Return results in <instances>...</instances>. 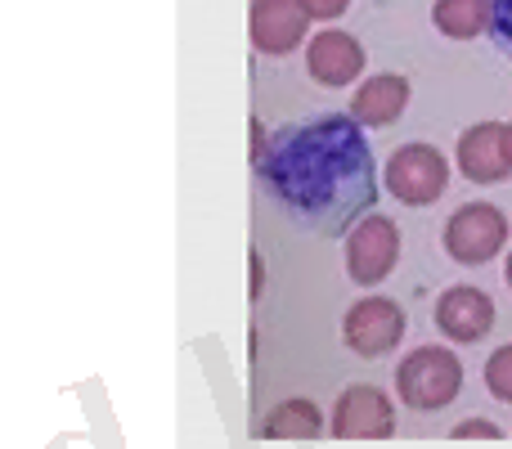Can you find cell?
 Wrapping results in <instances>:
<instances>
[{
    "mask_svg": "<svg viewBox=\"0 0 512 449\" xmlns=\"http://www.w3.org/2000/svg\"><path fill=\"white\" fill-rule=\"evenodd\" d=\"M256 176L315 234H346L378 203V162L351 113H315L274 135L256 122Z\"/></svg>",
    "mask_w": 512,
    "mask_h": 449,
    "instance_id": "1",
    "label": "cell"
},
{
    "mask_svg": "<svg viewBox=\"0 0 512 449\" xmlns=\"http://www.w3.org/2000/svg\"><path fill=\"white\" fill-rule=\"evenodd\" d=\"M463 391V364L450 346H418L396 369V396L418 414L454 405Z\"/></svg>",
    "mask_w": 512,
    "mask_h": 449,
    "instance_id": "2",
    "label": "cell"
},
{
    "mask_svg": "<svg viewBox=\"0 0 512 449\" xmlns=\"http://www.w3.org/2000/svg\"><path fill=\"white\" fill-rule=\"evenodd\" d=\"M382 180H387V194L400 198L405 207H432L450 189V162H445V153L436 144L414 140L391 153Z\"/></svg>",
    "mask_w": 512,
    "mask_h": 449,
    "instance_id": "3",
    "label": "cell"
},
{
    "mask_svg": "<svg viewBox=\"0 0 512 449\" xmlns=\"http://www.w3.org/2000/svg\"><path fill=\"white\" fill-rule=\"evenodd\" d=\"M508 216L499 212L495 203H468L459 207V212L445 221V252H450V261L459 265H486L495 261L499 252L508 247Z\"/></svg>",
    "mask_w": 512,
    "mask_h": 449,
    "instance_id": "4",
    "label": "cell"
},
{
    "mask_svg": "<svg viewBox=\"0 0 512 449\" xmlns=\"http://www.w3.org/2000/svg\"><path fill=\"white\" fill-rule=\"evenodd\" d=\"M400 261V229L387 216L369 212L364 221H355L346 229V274L360 288H373L382 283Z\"/></svg>",
    "mask_w": 512,
    "mask_h": 449,
    "instance_id": "5",
    "label": "cell"
},
{
    "mask_svg": "<svg viewBox=\"0 0 512 449\" xmlns=\"http://www.w3.org/2000/svg\"><path fill=\"white\" fill-rule=\"evenodd\" d=\"M328 432L337 441H387L396 436V405L382 387H346L333 405V418H328Z\"/></svg>",
    "mask_w": 512,
    "mask_h": 449,
    "instance_id": "6",
    "label": "cell"
},
{
    "mask_svg": "<svg viewBox=\"0 0 512 449\" xmlns=\"http://www.w3.org/2000/svg\"><path fill=\"white\" fill-rule=\"evenodd\" d=\"M405 337V310L391 297H364L346 310L342 319V342L351 346L360 360H382L391 355Z\"/></svg>",
    "mask_w": 512,
    "mask_h": 449,
    "instance_id": "7",
    "label": "cell"
},
{
    "mask_svg": "<svg viewBox=\"0 0 512 449\" xmlns=\"http://www.w3.org/2000/svg\"><path fill=\"white\" fill-rule=\"evenodd\" d=\"M436 328H441L450 342H486L490 328H495V297L472 283H454L436 297Z\"/></svg>",
    "mask_w": 512,
    "mask_h": 449,
    "instance_id": "8",
    "label": "cell"
},
{
    "mask_svg": "<svg viewBox=\"0 0 512 449\" xmlns=\"http://www.w3.org/2000/svg\"><path fill=\"white\" fill-rule=\"evenodd\" d=\"M364 59H369L364 45L351 32H342V27H324V32H315L306 41V72L328 90H342L351 81H360Z\"/></svg>",
    "mask_w": 512,
    "mask_h": 449,
    "instance_id": "9",
    "label": "cell"
},
{
    "mask_svg": "<svg viewBox=\"0 0 512 449\" xmlns=\"http://www.w3.org/2000/svg\"><path fill=\"white\" fill-rule=\"evenodd\" d=\"M248 32L252 45L270 59H283L292 54L310 32V18L301 14L297 0H252V14H248Z\"/></svg>",
    "mask_w": 512,
    "mask_h": 449,
    "instance_id": "10",
    "label": "cell"
},
{
    "mask_svg": "<svg viewBox=\"0 0 512 449\" xmlns=\"http://www.w3.org/2000/svg\"><path fill=\"white\" fill-rule=\"evenodd\" d=\"M459 171L472 185H499L512 176L504 140H499V122H477L459 135Z\"/></svg>",
    "mask_w": 512,
    "mask_h": 449,
    "instance_id": "11",
    "label": "cell"
},
{
    "mask_svg": "<svg viewBox=\"0 0 512 449\" xmlns=\"http://www.w3.org/2000/svg\"><path fill=\"white\" fill-rule=\"evenodd\" d=\"M409 104V81L400 72H378L364 77L360 90L351 95V117L369 131V126H391Z\"/></svg>",
    "mask_w": 512,
    "mask_h": 449,
    "instance_id": "12",
    "label": "cell"
},
{
    "mask_svg": "<svg viewBox=\"0 0 512 449\" xmlns=\"http://www.w3.org/2000/svg\"><path fill=\"white\" fill-rule=\"evenodd\" d=\"M256 432L270 436V441H315V436H324V414L310 400H283L265 414Z\"/></svg>",
    "mask_w": 512,
    "mask_h": 449,
    "instance_id": "13",
    "label": "cell"
},
{
    "mask_svg": "<svg viewBox=\"0 0 512 449\" xmlns=\"http://www.w3.org/2000/svg\"><path fill=\"white\" fill-rule=\"evenodd\" d=\"M432 23L450 41H472V36L490 32V0H436Z\"/></svg>",
    "mask_w": 512,
    "mask_h": 449,
    "instance_id": "14",
    "label": "cell"
},
{
    "mask_svg": "<svg viewBox=\"0 0 512 449\" xmlns=\"http://www.w3.org/2000/svg\"><path fill=\"white\" fill-rule=\"evenodd\" d=\"M486 391L495 400H504V405H512V346H499L486 360Z\"/></svg>",
    "mask_w": 512,
    "mask_h": 449,
    "instance_id": "15",
    "label": "cell"
},
{
    "mask_svg": "<svg viewBox=\"0 0 512 449\" xmlns=\"http://www.w3.org/2000/svg\"><path fill=\"white\" fill-rule=\"evenodd\" d=\"M490 36L504 45V54L512 59V0H490Z\"/></svg>",
    "mask_w": 512,
    "mask_h": 449,
    "instance_id": "16",
    "label": "cell"
},
{
    "mask_svg": "<svg viewBox=\"0 0 512 449\" xmlns=\"http://www.w3.org/2000/svg\"><path fill=\"white\" fill-rule=\"evenodd\" d=\"M450 436H454V441H499V436H504V427L490 423V418H468V423H459Z\"/></svg>",
    "mask_w": 512,
    "mask_h": 449,
    "instance_id": "17",
    "label": "cell"
},
{
    "mask_svg": "<svg viewBox=\"0 0 512 449\" xmlns=\"http://www.w3.org/2000/svg\"><path fill=\"white\" fill-rule=\"evenodd\" d=\"M301 14L315 18V23H328V18H342L351 9V0H297Z\"/></svg>",
    "mask_w": 512,
    "mask_h": 449,
    "instance_id": "18",
    "label": "cell"
},
{
    "mask_svg": "<svg viewBox=\"0 0 512 449\" xmlns=\"http://www.w3.org/2000/svg\"><path fill=\"white\" fill-rule=\"evenodd\" d=\"M499 140H504V158H508V167H512V122L499 126Z\"/></svg>",
    "mask_w": 512,
    "mask_h": 449,
    "instance_id": "19",
    "label": "cell"
},
{
    "mask_svg": "<svg viewBox=\"0 0 512 449\" xmlns=\"http://www.w3.org/2000/svg\"><path fill=\"white\" fill-rule=\"evenodd\" d=\"M504 279H508V288H512V252H508V265H504Z\"/></svg>",
    "mask_w": 512,
    "mask_h": 449,
    "instance_id": "20",
    "label": "cell"
}]
</instances>
